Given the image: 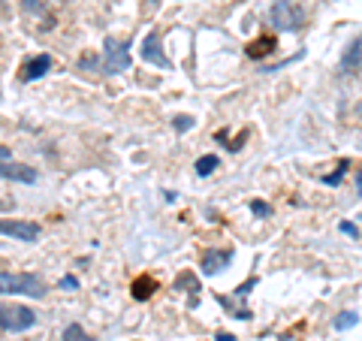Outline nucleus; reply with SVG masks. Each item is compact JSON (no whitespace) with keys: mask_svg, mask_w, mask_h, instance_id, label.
Instances as JSON below:
<instances>
[{"mask_svg":"<svg viewBox=\"0 0 362 341\" xmlns=\"http://www.w3.org/2000/svg\"><path fill=\"white\" fill-rule=\"evenodd\" d=\"M0 296H45L42 278L30 272H0Z\"/></svg>","mask_w":362,"mask_h":341,"instance_id":"obj_1","label":"nucleus"},{"mask_svg":"<svg viewBox=\"0 0 362 341\" xmlns=\"http://www.w3.org/2000/svg\"><path fill=\"white\" fill-rule=\"evenodd\" d=\"M37 323V314L25 305H0V329L4 333H25Z\"/></svg>","mask_w":362,"mask_h":341,"instance_id":"obj_2","label":"nucleus"},{"mask_svg":"<svg viewBox=\"0 0 362 341\" xmlns=\"http://www.w3.org/2000/svg\"><path fill=\"white\" fill-rule=\"evenodd\" d=\"M130 45L127 42H121L115 37H109L103 42V70L106 73H124L130 67Z\"/></svg>","mask_w":362,"mask_h":341,"instance_id":"obj_3","label":"nucleus"},{"mask_svg":"<svg viewBox=\"0 0 362 341\" xmlns=\"http://www.w3.org/2000/svg\"><path fill=\"white\" fill-rule=\"evenodd\" d=\"M272 21H275L278 30H299L305 21V13L293 0H278V4L272 6Z\"/></svg>","mask_w":362,"mask_h":341,"instance_id":"obj_4","label":"nucleus"},{"mask_svg":"<svg viewBox=\"0 0 362 341\" xmlns=\"http://www.w3.org/2000/svg\"><path fill=\"white\" fill-rule=\"evenodd\" d=\"M0 236H9L16 242H37L40 226L30 221H0Z\"/></svg>","mask_w":362,"mask_h":341,"instance_id":"obj_5","label":"nucleus"},{"mask_svg":"<svg viewBox=\"0 0 362 341\" xmlns=\"http://www.w3.org/2000/svg\"><path fill=\"white\" fill-rule=\"evenodd\" d=\"M0 178L21 181V185H33V181H37V169L25 166V163H16V161H0Z\"/></svg>","mask_w":362,"mask_h":341,"instance_id":"obj_6","label":"nucleus"},{"mask_svg":"<svg viewBox=\"0 0 362 341\" xmlns=\"http://www.w3.org/2000/svg\"><path fill=\"white\" fill-rule=\"evenodd\" d=\"M142 61H148V64H157V67H169V58L163 54V45H160V37L157 33H148L142 42Z\"/></svg>","mask_w":362,"mask_h":341,"instance_id":"obj_7","label":"nucleus"},{"mask_svg":"<svg viewBox=\"0 0 362 341\" xmlns=\"http://www.w3.org/2000/svg\"><path fill=\"white\" fill-rule=\"evenodd\" d=\"M230 260H233V251H206V257H202V272L206 275H218V272L223 266H230Z\"/></svg>","mask_w":362,"mask_h":341,"instance_id":"obj_8","label":"nucleus"},{"mask_svg":"<svg viewBox=\"0 0 362 341\" xmlns=\"http://www.w3.org/2000/svg\"><path fill=\"white\" fill-rule=\"evenodd\" d=\"M362 70V37H356L347 45L344 58H341V73H359Z\"/></svg>","mask_w":362,"mask_h":341,"instance_id":"obj_9","label":"nucleus"},{"mask_svg":"<svg viewBox=\"0 0 362 341\" xmlns=\"http://www.w3.org/2000/svg\"><path fill=\"white\" fill-rule=\"evenodd\" d=\"M49 70H52V58H49V54H37V58H30V61L25 64V70H21V79H25V82H33V79L45 76Z\"/></svg>","mask_w":362,"mask_h":341,"instance_id":"obj_10","label":"nucleus"},{"mask_svg":"<svg viewBox=\"0 0 362 341\" xmlns=\"http://www.w3.org/2000/svg\"><path fill=\"white\" fill-rule=\"evenodd\" d=\"M275 37H259V40H254L251 45H247V54H251L254 61H259V58H266V54H272L275 52Z\"/></svg>","mask_w":362,"mask_h":341,"instance_id":"obj_11","label":"nucleus"},{"mask_svg":"<svg viewBox=\"0 0 362 341\" xmlns=\"http://www.w3.org/2000/svg\"><path fill=\"white\" fill-rule=\"evenodd\" d=\"M130 290H133V296H136V299H142V302H145V299H148L151 293L157 290V284H154L151 275H142V278H136V281H133V287H130Z\"/></svg>","mask_w":362,"mask_h":341,"instance_id":"obj_12","label":"nucleus"},{"mask_svg":"<svg viewBox=\"0 0 362 341\" xmlns=\"http://www.w3.org/2000/svg\"><path fill=\"white\" fill-rule=\"evenodd\" d=\"M64 341H94V338H90L78 323H70V326L64 329Z\"/></svg>","mask_w":362,"mask_h":341,"instance_id":"obj_13","label":"nucleus"},{"mask_svg":"<svg viewBox=\"0 0 362 341\" xmlns=\"http://www.w3.org/2000/svg\"><path fill=\"white\" fill-rule=\"evenodd\" d=\"M218 157H214V154H209V157H199V161H197V173L199 175H211L214 173V169H218Z\"/></svg>","mask_w":362,"mask_h":341,"instance_id":"obj_14","label":"nucleus"},{"mask_svg":"<svg viewBox=\"0 0 362 341\" xmlns=\"http://www.w3.org/2000/svg\"><path fill=\"white\" fill-rule=\"evenodd\" d=\"M356 320H359V317H356L354 311H344V314H338V317H335V329H341V333H344V329L356 326Z\"/></svg>","mask_w":362,"mask_h":341,"instance_id":"obj_15","label":"nucleus"},{"mask_svg":"<svg viewBox=\"0 0 362 341\" xmlns=\"http://www.w3.org/2000/svg\"><path fill=\"white\" fill-rule=\"evenodd\" d=\"M344 173H347V163H341V166H338V173H335V175H329V178H326V185H338V181L344 178Z\"/></svg>","mask_w":362,"mask_h":341,"instance_id":"obj_16","label":"nucleus"},{"mask_svg":"<svg viewBox=\"0 0 362 341\" xmlns=\"http://www.w3.org/2000/svg\"><path fill=\"white\" fill-rule=\"evenodd\" d=\"M190 127H194V118H187V115H185V118H175V130H178V133H181V130H190Z\"/></svg>","mask_w":362,"mask_h":341,"instance_id":"obj_17","label":"nucleus"},{"mask_svg":"<svg viewBox=\"0 0 362 341\" xmlns=\"http://www.w3.org/2000/svg\"><path fill=\"white\" fill-rule=\"evenodd\" d=\"M341 233H344V236H350V238H359V230H356L354 224H347V221L341 224Z\"/></svg>","mask_w":362,"mask_h":341,"instance_id":"obj_18","label":"nucleus"},{"mask_svg":"<svg viewBox=\"0 0 362 341\" xmlns=\"http://www.w3.org/2000/svg\"><path fill=\"white\" fill-rule=\"evenodd\" d=\"M251 209H254L257 214H269V206H266V202H251Z\"/></svg>","mask_w":362,"mask_h":341,"instance_id":"obj_19","label":"nucleus"},{"mask_svg":"<svg viewBox=\"0 0 362 341\" xmlns=\"http://www.w3.org/2000/svg\"><path fill=\"white\" fill-rule=\"evenodd\" d=\"M0 161H13V151L4 149V145H0Z\"/></svg>","mask_w":362,"mask_h":341,"instance_id":"obj_20","label":"nucleus"},{"mask_svg":"<svg viewBox=\"0 0 362 341\" xmlns=\"http://www.w3.org/2000/svg\"><path fill=\"white\" fill-rule=\"evenodd\" d=\"M64 287L66 290H76V278H64Z\"/></svg>","mask_w":362,"mask_h":341,"instance_id":"obj_21","label":"nucleus"},{"mask_svg":"<svg viewBox=\"0 0 362 341\" xmlns=\"http://www.w3.org/2000/svg\"><path fill=\"white\" fill-rule=\"evenodd\" d=\"M218 341H235V338H233V335H226V333H221V335H218Z\"/></svg>","mask_w":362,"mask_h":341,"instance_id":"obj_22","label":"nucleus"},{"mask_svg":"<svg viewBox=\"0 0 362 341\" xmlns=\"http://www.w3.org/2000/svg\"><path fill=\"white\" fill-rule=\"evenodd\" d=\"M42 4H70V0H42Z\"/></svg>","mask_w":362,"mask_h":341,"instance_id":"obj_23","label":"nucleus"},{"mask_svg":"<svg viewBox=\"0 0 362 341\" xmlns=\"http://www.w3.org/2000/svg\"><path fill=\"white\" fill-rule=\"evenodd\" d=\"M359 193H362V173H359Z\"/></svg>","mask_w":362,"mask_h":341,"instance_id":"obj_24","label":"nucleus"}]
</instances>
